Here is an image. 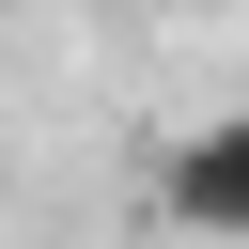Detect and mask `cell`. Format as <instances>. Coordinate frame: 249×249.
<instances>
[{
  "label": "cell",
  "instance_id": "6da1fadb",
  "mask_svg": "<svg viewBox=\"0 0 249 249\" xmlns=\"http://www.w3.org/2000/svg\"><path fill=\"white\" fill-rule=\"evenodd\" d=\"M156 218H171V233L249 249V109H233V124H187V140L156 156Z\"/></svg>",
  "mask_w": 249,
  "mask_h": 249
}]
</instances>
